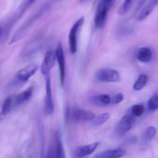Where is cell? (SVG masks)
Wrapping results in <instances>:
<instances>
[{
    "mask_svg": "<svg viewBox=\"0 0 158 158\" xmlns=\"http://www.w3.org/2000/svg\"><path fill=\"white\" fill-rule=\"evenodd\" d=\"M152 52L148 47H142L138 50L137 58L139 61L143 63H148L152 59Z\"/></svg>",
    "mask_w": 158,
    "mask_h": 158,
    "instance_id": "cell-15",
    "label": "cell"
},
{
    "mask_svg": "<svg viewBox=\"0 0 158 158\" xmlns=\"http://www.w3.org/2000/svg\"><path fill=\"white\" fill-rule=\"evenodd\" d=\"M95 77L98 81L105 82H115L120 79L118 72L110 69H99L96 73Z\"/></svg>",
    "mask_w": 158,
    "mask_h": 158,
    "instance_id": "cell-4",
    "label": "cell"
},
{
    "mask_svg": "<svg viewBox=\"0 0 158 158\" xmlns=\"http://www.w3.org/2000/svg\"><path fill=\"white\" fill-rule=\"evenodd\" d=\"M33 91L34 88L32 86H31L18 95L16 98L17 104H21L28 101L33 95Z\"/></svg>",
    "mask_w": 158,
    "mask_h": 158,
    "instance_id": "cell-17",
    "label": "cell"
},
{
    "mask_svg": "<svg viewBox=\"0 0 158 158\" xmlns=\"http://www.w3.org/2000/svg\"><path fill=\"white\" fill-rule=\"evenodd\" d=\"M148 108L151 111L158 109V95H155L150 98L148 102Z\"/></svg>",
    "mask_w": 158,
    "mask_h": 158,
    "instance_id": "cell-22",
    "label": "cell"
},
{
    "mask_svg": "<svg viewBox=\"0 0 158 158\" xmlns=\"http://www.w3.org/2000/svg\"><path fill=\"white\" fill-rule=\"evenodd\" d=\"M56 56L59 66L60 81L61 85L63 86L64 83L65 76V61L63 47L61 43H59L57 45L56 52Z\"/></svg>",
    "mask_w": 158,
    "mask_h": 158,
    "instance_id": "cell-6",
    "label": "cell"
},
{
    "mask_svg": "<svg viewBox=\"0 0 158 158\" xmlns=\"http://www.w3.org/2000/svg\"><path fill=\"white\" fill-rule=\"evenodd\" d=\"M147 1L148 0H141L140 2L138 4V6L136 8L135 12H138L139 10H141V9L143 8V6L146 4Z\"/></svg>",
    "mask_w": 158,
    "mask_h": 158,
    "instance_id": "cell-26",
    "label": "cell"
},
{
    "mask_svg": "<svg viewBox=\"0 0 158 158\" xmlns=\"http://www.w3.org/2000/svg\"><path fill=\"white\" fill-rule=\"evenodd\" d=\"M86 1V0H81V2H84V1Z\"/></svg>",
    "mask_w": 158,
    "mask_h": 158,
    "instance_id": "cell-28",
    "label": "cell"
},
{
    "mask_svg": "<svg viewBox=\"0 0 158 158\" xmlns=\"http://www.w3.org/2000/svg\"><path fill=\"white\" fill-rule=\"evenodd\" d=\"M100 144L99 142H95L87 145L81 146L77 148L75 155L77 157L81 158L92 154Z\"/></svg>",
    "mask_w": 158,
    "mask_h": 158,
    "instance_id": "cell-10",
    "label": "cell"
},
{
    "mask_svg": "<svg viewBox=\"0 0 158 158\" xmlns=\"http://www.w3.org/2000/svg\"><path fill=\"white\" fill-rule=\"evenodd\" d=\"M11 104H12V99L11 98H6L4 101L2 107L1 114L2 116H6L10 112L11 110Z\"/></svg>",
    "mask_w": 158,
    "mask_h": 158,
    "instance_id": "cell-21",
    "label": "cell"
},
{
    "mask_svg": "<svg viewBox=\"0 0 158 158\" xmlns=\"http://www.w3.org/2000/svg\"><path fill=\"white\" fill-rule=\"evenodd\" d=\"M125 152L122 148L111 149L100 152L93 158H120L125 155Z\"/></svg>",
    "mask_w": 158,
    "mask_h": 158,
    "instance_id": "cell-12",
    "label": "cell"
},
{
    "mask_svg": "<svg viewBox=\"0 0 158 158\" xmlns=\"http://www.w3.org/2000/svg\"><path fill=\"white\" fill-rule=\"evenodd\" d=\"M56 58V53H55L53 51H49L46 52L41 67L42 73L44 76L50 75V72L53 66Z\"/></svg>",
    "mask_w": 158,
    "mask_h": 158,
    "instance_id": "cell-9",
    "label": "cell"
},
{
    "mask_svg": "<svg viewBox=\"0 0 158 158\" xmlns=\"http://www.w3.org/2000/svg\"><path fill=\"white\" fill-rule=\"evenodd\" d=\"M148 80V77L145 74L140 75L138 80L134 85V89L136 91L142 90L147 84Z\"/></svg>",
    "mask_w": 158,
    "mask_h": 158,
    "instance_id": "cell-18",
    "label": "cell"
},
{
    "mask_svg": "<svg viewBox=\"0 0 158 158\" xmlns=\"http://www.w3.org/2000/svg\"><path fill=\"white\" fill-rule=\"evenodd\" d=\"M158 4V0H149L139 13L137 17V20L142 21L145 19L154 11Z\"/></svg>",
    "mask_w": 158,
    "mask_h": 158,
    "instance_id": "cell-11",
    "label": "cell"
},
{
    "mask_svg": "<svg viewBox=\"0 0 158 158\" xmlns=\"http://www.w3.org/2000/svg\"><path fill=\"white\" fill-rule=\"evenodd\" d=\"M133 2L134 0H124L119 9V14L121 15H124L128 13L131 8Z\"/></svg>",
    "mask_w": 158,
    "mask_h": 158,
    "instance_id": "cell-19",
    "label": "cell"
},
{
    "mask_svg": "<svg viewBox=\"0 0 158 158\" xmlns=\"http://www.w3.org/2000/svg\"><path fill=\"white\" fill-rule=\"evenodd\" d=\"M157 132V129L155 127L150 126L146 130L145 136L147 139H151L156 135Z\"/></svg>",
    "mask_w": 158,
    "mask_h": 158,
    "instance_id": "cell-25",
    "label": "cell"
},
{
    "mask_svg": "<svg viewBox=\"0 0 158 158\" xmlns=\"http://www.w3.org/2000/svg\"><path fill=\"white\" fill-rule=\"evenodd\" d=\"M110 118V115L108 113H104L95 118L94 119L93 123L96 126H99L104 124Z\"/></svg>",
    "mask_w": 158,
    "mask_h": 158,
    "instance_id": "cell-20",
    "label": "cell"
},
{
    "mask_svg": "<svg viewBox=\"0 0 158 158\" xmlns=\"http://www.w3.org/2000/svg\"><path fill=\"white\" fill-rule=\"evenodd\" d=\"M117 0H100L96 11L94 24L98 28L104 27L109 10L113 7Z\"/></svg>",
    "mask_w": 158,
    "mask_h": 158,
    "instance_id": "cell-1",
    "label": "cell"
},
{
    "mask_svg": "<svg viewBox=\"0 0 158 158\" xmlns=\"http://www.w3.org/2000/svg\"><path fill=\"white\" fill-rule=\"evenodd\" d=\"M72 117L75 122L80 123L94 120L95 116L91 111L76 108L72 111Z\"/></svg>",
    "mask_w": 158,
    "mask_h": 158,
    "instance_id": "cell-8",
    "label": "cell"
},
{
    "mask_svg": "<svg viewBox=\"0 0 158 158\" xmlns=\"http://www.w3.org/2000/svg\"><path fill=\"white\" fill-rule=\"evenodd\" d=\"M84 18L81 17L74 24L69 34V48L72 54L77 52V50L78 38L79 32L83 25Z\"/></svg>",
    "mask_w": 158,
    "mask_h": 158,
    "instance_id": "cell-2",
    "label": "cell"
},
{
    "mask_svg": "<svg viewBox=\"0 0 158 158\" xmlns=\"http://www.w3.org/2000/svg\"><path fill=\"white\" fill-rule=\"evenodd\" d=\"M90 101L91 103L94 106H105L110 104V97L106 94H102L93 97Z\"/></svg>",
    "mask_w": 158,
    "mask_h": 158,
    "instance_id": "cell-14",
    "label": "cell"
},
{
    "mask_svg": "<svg viewBox=\"0 0 158 158\" xmlns=\"http://www.w3.org/2000/svg\"><path fill=\"white\" fill-rule=\"evenodd\" d=\"M46 81V98L45 100V112L48 115H51L54 112V105L52 95V85L50 75L45 76Z\"/></svg>",
    "mask_w": 158,
    "mask_h": 158,
    "instance_id": "cell-5",
    "label": "cell"
},
{
    "mask_svg": "<svg viewBox=\"0 0 158 158\" xmlns=\"http://www.w3.org/2000/svg\"><path fill=\"white\" fill-rule=\"evenodd\" d=\"M145 107L141 104L135 105L132 108L131 111L133 115L136 117H140L144 112Z\"/></svg>",
    "mask_w": 158,
    "mask_h": 158,
    "instance_id": "cell-23",
    "label": "cell"
},
{
    "mask_svg": "<svg viewBox=\"0 0 158 158\" xmlns=\"http://www.w3.org/2000/svg\"><path fill=\"white\" fill-rule=\"evenodd\" d=\"M2 27H0V38H1V35H2Z\"/></svg>",
    "mask_w": 158,
    "mask_h": 158,
    "instance_id": "cell-27",
    "label": "cell"
},
{
    "mask_svg": "<svg viewBox=\"0 0 158 158\" xmlns=\"http://www.w3.org/2000/svg\"><path fill=\"white\" fill-rule=\"evenodd\" d=\"M38 67L34 64L29 65L19 70L16 74V78L21 82H27L37 72Z\"/></svg>",
    "mask_w": 158,
    "mask_h": 158,
    "instance_id": "cell-7",
    "label": "cell"
},
{
    "mask_svg": "<svg viewBox=\"0 0 158 158\" xmlns=\"http://www.w3.org/2000/svg\"><path fill=\"white\" fill-rule=\"evenodd\" d=\"M135 123L134 116L127 114L123 116L117 124L116 132L118 135L123 136L132 128Z\"/></svg>",
    "mask_w": 158,
    "mask_h": 158,
    "instance_id": "cell-3",
    "label": "cell"
},
{
    "mask_svg": "<svg viewBox=\"0 0 158 158\" xmlns=\"http://www.w3.org/2000/svg\"><path fill=\"white\" fill-rule=\"evenodd\" d=\"M124 95L122 93H119L110 97V105H116L119 104L123 100Z\"/></svg>",
    "mask_w": 158,
    "mask_h": 158,
    "instance_id": "cell-24",
    "label": "cell"
},
{
    "mask_svg": "<svg viewBox=\"0 0 158 158\" xmlns=\"http://www.w3.org/2000/svg\"><path fill=\"white\" fill-rule=\"evenodd\" d=\"M36 0H24L14 15L12 20L13 23L19 20L25 12L32 6Z\"/></svg>",
    "mask_w": 158,
    "mask_h": 158,
    "instance_id": "cell-13",
    "label": "cell"
},
{
    "mask_svg": "<svg viewBox=\"0 0 158 158\" xmlns=\"http://www.w3.org/2000/svg\"><path fill=\"white\" fill-rule=\"evenodd\" d=\"M55 136L56 158H66L62 139L59 132H57L56 133Z\"/></svg>",
    "mask_w": 158,
    "mask_h": 158,
    "instance_id": "cell-16",
    "label": "cell"
}]
</instances>
